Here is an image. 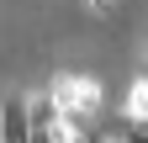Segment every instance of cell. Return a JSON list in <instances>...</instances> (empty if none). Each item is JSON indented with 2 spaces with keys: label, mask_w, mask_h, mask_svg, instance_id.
<instances>
[{
  "label": "cell",
  "mask_w": 148,
  "mask_h": 143,
  "mask_svg": "<svg viewBox=\"0 0 148 143\" xmlns=\"http://www.w3.org/2000/svg\"><path fill=\"white\" fill-rule=\"evenodd\" d=\"M53 96H58L64 117H74V122H85L90 111H101V85L90 80V74H69V80H58V85H53Z\"/></svg>",
  "instance_id": "obj_1"
},
{
  "label": "cell",
  "mask_w": 148,
  "mask_h": 143,
  "mask_svg": "<svg viewBox=\"0 0 148 143\" xmlns=\"http://www.w3.org/2000/svg\"><path fill=\"white\" fill-rule=\"evenodd\" d=\"M0 143H5V138H0Z\"/></svg>",
  "instance_id": "obj_5"
},
{
  "label": "cell",
  "mask_w": 148,
  "mask_h": 143,
  "mask_svg": "<svg viewBox=\"0 0 148 143\" xmlns=\"http://www.w3.org/2000/svg\"><path fill=\"white\" fill-rule=\"evenodd\" d=\"M0 138L5 143H27L32 138V106H27V96H0Z\"/></svg>",
  "instance_id": "obj_2"
},
{
  "label": "cell",
  "mask_w": 148,
  "mask_h": 143,
  "mask_svg": "<svg viewBox=\"0 0 148 143\" xmlns=\"http://www.w3.org/2000/svg\"><path fill=\"white\" fill-rule=\"evenodd\" d=\"M90 6H95V11H106V6H111V0H90Z\"/></svg>",
  "instance_id": "obj_4"
},
{
  "label": "cell",
  "mask_w": 148,
  "mask_h": 143,
  "mask_svg": "<svg viewBox=\"0 0 148 143\" xmlns=\"http://www.w3.org/2000/svg\"><path fill=\"white\" fill-rule=\"evenodd\" d=\"M27 106H32V127H58V122H64V106H58V96H53V90L27 96Z\"/></svg>",
  "instance_id": "obj_3"
}]
</instances>
